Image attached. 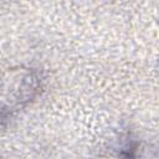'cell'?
<instances>
[{
  "instance_id": "1",
  "label": "cell",
  "mask_w": 159,
  "mask_h": 159,
  "mask_svg": "<svg viewBox=\"0 0 159 159\" xmlns=\"http://www.w3.org/2000/svg\"><path fill=\"white\" fill-rule=\"evenodd\" d=\"M43 91V77L37 68L19 66L0 80V129L31 106Z\"/></svg>"
}]
</instances>
